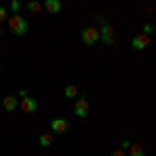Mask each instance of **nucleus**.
<instances>
[{
  "label": "nucleus",
  "instance_id": "nucleus-1",
  "mask_svg": "<svg viewBox=\"0 0 156 156\" xmlns=\"http://www.w3.org/2000/svg\"><path fill=\"white\" fill-rule=\"evenodd\" d=\"M6 23H9L11 34H15V36H25V34H27V29H29V23L25 21L23 17H19V15H11Z\"/></svg>",
  "mask_w": 156,
  "mask_h": 156
},
{
  "label": "nucleus",
  "instance_id": "nucleus-5",
  "mask_svg": "<svg viewBox=\"0 0 156 156\" xmlns=\"http://www.w3.org/2000/svg\"><path fill=\"white\" fill-rule=\"evenodd\" d=\"M19 108L23 110L25 115H31V112L37 110V102L31 96H27V98H23V100H19Z\"/></svg>",
  "mask_w": 156,
  "mask_h": 156
},
{
  "label": "nucleus",
  "instance_id": "nucleus-15",
  "mask_svg": "<svg viewBox=\"0 0 156 156\" xmlns=\"http://www.w3.org/2000/svg\"><path fill=\"white\" fill-rule=\"evenodd\" d=\"M9 17H11L9 11H6L4 6H0V23H2V21H9Z\"/></svg>",
  "mask_w": 156,
  "mask_h": 156
},
{
  "label": "nucleus",
  "instance_id": "nucleus-21",
  "mask_svg": "<svg viewBox=\"0 0 156 156\" xmlns=\"http://www.w3.org/2000/svg\"><path fill=\"white\" fill-rule=\"evenodd\" d=\"M0 71H2V67H0Z\"/></svg>",
  "mask_w": 156,
  "mask_h": 156
},
{
  "label": "nucleus",
  "instance_id": "nucleus-9",
  "mask_svg": "<svg viewBox=\"0 0 156 156\" xmlns=\"http://www.w3.org/2000/svg\"><path fill=\"white\" fill-rule=\"evenodd\" d=\"M2 106H4V110H6V112L17 110V106H19V98H17V96H6L4 100H2Z\"/></svg>",
  "mask_w": 156,
  "mask_h": 156
},
{
  "label": "nucleus",
  "instance_id": "nucleus-7",
  "mask_svg": "<svg viewBox=\"0 0 156 156\" xmlns=\"http://www.w3.org/2000/svg\"><path fill=\"white\" fill-rule=\"evenodd\" d=\"M150 46V36H146V34H140V36H135L131 40V48L133 50H144Z\"/></svg>",
  "mask_w": 156,
  "mask_h": 156
},
{
  "label": "nucleus",
  "instance_id": "nucleus-6",
  "mask_svg": "<svg viewBox=\"0 0 156 156\" xmlns=\"http://www.w3.org/2000/svg\"><path fill=\"white\" fill-rule=\"evenodd\" d=\"M50 131L52 133H67L69 131V121L67 119H52V123H50Z\"/></svg>",
  "mask_w": 156,
  "mask_h": 156
},
{
  "label": "nucleus",
  "instance_id": "nucleus-11",
  "mask_svg": "<svg viewBox=\"0 0 156 156\" xmlns=\"http://www.w3.org/2000/svg\"><path fill=\"white\" fill-rule=\"evenodd\" d=\"M129 156H146L142 144H131L129 146Z\"/></svg>",
  "mask_w": 156,
  "mask_h": 156
},
{
  "label": "nucleus",
  "instance_id": "nucleus-18",
  "mask_svg": "<svg viewBox=\"0 0 156 156\" xmlns=\"http://www.w3.org/2000/svg\"><path fill=\"white\" fill-rule=\"evenodd\" d=\"M110 156H127V154H125V150H115Z\"/></svg>",
  "mask_w": 156,
  "mask_h": 156
},
{
  "label": "nucleus",
  "instance_id": "nucleus-20",
  "mask_svg": "<svg viewBox=\"0 0 156 156\" xmlns=\"http://www.w3.org/2000/svg\"><path fill=\"white\" fill-rule=\"evenodd\" d=\"M19 98H21V100H23V98H27V92H25V90H21V92H19Z\"/></svg>",
  "mask_w": 156,
  "mask_h": 156
},
{
  "label": "nucleus",
  "instance_id": "nucleus-17",
  "mask_svg": "<svg viewBox=\"0 0 156 156\" xmlns=\"http://www.w3.org/2000/svg\"><path fill=\"white\" fill-rule=\"evenodd\" d=\"M152 31H154V25H152V23H146L144 25V34H146V36H150Z\"/></svg>",
  "mask_w": 156,
  "mask_h": 156
},
{
  "label": "nucleus",
  "instance_id": "nucleus-13",
  "mask_svg": "<svg viewBox=\"0 0 156 156\" xmlns=\"http://www.w3.org/2000/svg\"><path fill=\"white\" fill-rule=\"evenodd\" d=\"M27 9H29V12H40L42 9H44V4H42V2H36V0H31V2L27 4Z\"/></svg>",
  "mask_w": 156,
  "mask_h": 156
},
{
  "label": "nucleus",
  "instance_id": "nucleus-19",
  "mask_svg": "<svg viewBox=\"0 0 156 156\" xmlns=\"http://www.w3.org/2000/svg\"><path fill=\"white\" fill-rule=\"evenodd\" d=\"M129 146H131V144H129V142H127V140H125V142H123V144H121V150H129Z\"/></svg>",
  "mask_w": 156,
  "mask_h": 156
},
{
  "label": "nucleus",
  "instance_id": "nucleus-2",
  "mask_svg": "<svg viewBox=\"0 0 156 156\" xmlns=\"http://www.w3.org/2000/svg\"><path fill=\"white\" fill-rule=\"evenodd\" d=\"M98 40H100V29L98 27L90 25V27H83L81 29V42H83L85 46H94Z\"/></svg>",
  "mask_w": 156,
  "mask_h": 156
},
{
  "label": "nucleus",
  "instance_id": "nucleus-16",
  "mask_svg": "<svg viewBox=\"0 0 156 156\" xmlns=\"http://www.w3.org/2000/svg\"><path fill=\"white\" fill-rule=\"evenodd\" d=\"M94 19H96V23L100 25V27H102V25H106V17H104V15H96Z\"/></svg>",
  "mask_w": 156,
  "mask_h": 156
},
{
  "label": "nucleus",
  "instance_id": "nucleus-3",
  "mask_svg": "<svg viewBox=\"0 0 156 156\" xmlns=\"http://www.w3.org/2000/svg\"><path fill=\"white\" fill-rule=\"evenodd\" d=\"M100 42L106 44V46H112V44H115V27L110 23L100 27Z\"/></svg>",
  "mask_w": 156,
  "mask_h": 156
},
{
  "label": "nucleus",
  "instance_id": "nucleus-10",
  "mask_svg": "<svg viewBox=\"0 0 156 156\" xmlns=\"http://www.w3.org/2000/svg\"><path fill=\"white\" fill-rule=\"evenodd\" d=\"M62 94H65L67 100H73V98L79 96V90H77V85H67V87L62 90Z\"/></svg>",
  "mask_w": 156,
  "mask_h": 156
},
{
  "label": "nucleus",
  "instance_id": "nucleus-8",
  "mask_svg": "<svg viewBox=\"0 0 156 156\" xmlns=\"http://www.w3.org/2000/svg\"><path fill=\"white\" fill-rule=\"evenodd\" d=\"M44 11L50 12V15H58L62 11V2L60 0H46L44 2Z\"/></svg>",
  "mask_w": 156,
  "mask_h": 156
},
{
  "label": "nucleus",
  "instance_id": "nucleus-12",
  "mask_svg": "<svg viewBox=\"0 0 156 156\" xmlns=\"http://www.w3.org/2000/svg\"><path fill=\"white\" fill-rule=\"evenodd\" d=\"M52 142H54L52 133H40V146L48 148V146H52Z\"/></svg>",
  "mask_w": 156,
  "mask_h": 156
},
{
  "label": "nucleus",
  "instance_id": "nucleus-4",
  "mask_svg": "<svg viewBox=\"0 0 156 156\" xmlns=\"http://www.w3.org/2000/svg\"><path fill=\"white\" fill-rule=\"evenodd\" d=\"M73 112H75V117H79V119H85V117H87V112H90V102L85 100V96H81L79 100H75Z\"/></svg>",
  "mask_w": 156,
  "mask_h": 156
},
{
  "label": "nucleus",
  "instance_id": "nucleus-14",
  "mask_svg": "<svg viewBox=\"0 0 156 156\" xmlns=\"http://www.w3.org/2000/svg\"><path fill=\"white\" fill-rule=\"evenodd\" d=\"M11 11H12V15H19V11H21V2L19 0H12L11 2Z\"/></svg>",
  "mask_w": 156,
  "mask_h": 156
}]
</instances>
